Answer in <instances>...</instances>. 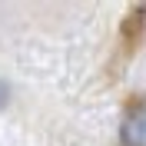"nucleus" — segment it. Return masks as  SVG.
Returning <instances> with one entry per match:
<instances>
[{"label":"nucleus","instance_id":"obj_1","mask_svg":"<svg viewBox=\"0 0 146 146\" xmlns=\"http://www.w3.org/2000/svg\"><path fill=\"white\" fill-rule=\"evenodd\" d=\"M119 139H123V146H146V103L126 113Z\"/></svg>","mask_w":146,"mask_h":146},{"label":"nucleus","instance_id":"obj_2","mask_svg":"<svg viewBox=\"0 0 146 146\" xmlns=\"http://www.w3.org/2000/svg\"><path fill=\"white\" fill-rule=\"evenodd\" d=\"M143 20H146V7H136L126 20H123V40H126V50H133V46L139 43V33H143Z\"/></svg>","mask_w":146,"mask_h":146},{"label":"nucleus","instance_id":"obj_3","mask_svg":"<svg viewBox=\"0 0 146 146\" xmlns=\"http://www.w3.org/2000/svg\"><path fill=\"white\" fill-rule=\"evenodd\" d=\"M7 100H10V90H7V83H0V106H7Z\"/></svg>","mask_w":146,"mask_h":146}]
</instances>
